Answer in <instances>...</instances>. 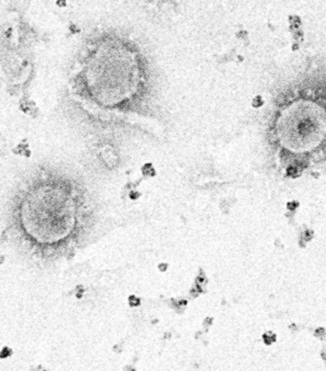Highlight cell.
I'll return each mask as SVG.
<instances>
[{
  "label": "cell",
  "instance_id": "obj_1",
  "mask_svg": "<svg viewBox=\"0 0 326 371\" xmlns=\"http://www.w3.org/2000/svg\"><path fill=\"white\" fill-rule=\"evenodd\" d=\"M91 95L99 105L113 108L124 103L139 88L138 56L117 40L104 41L94 52L88 68Z\"/></svg>",
  "mask_w": 326,
  "mask_h": 371
}]
</instances>
